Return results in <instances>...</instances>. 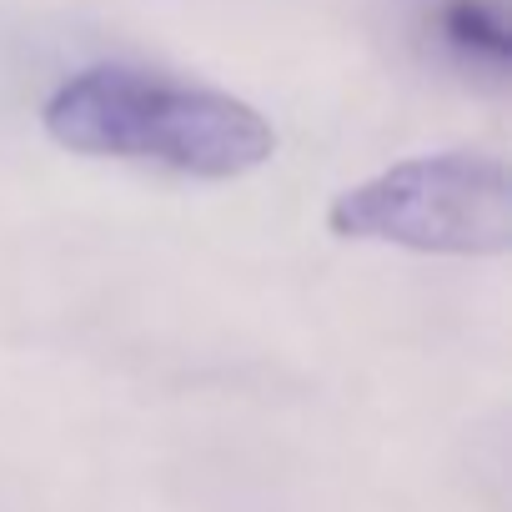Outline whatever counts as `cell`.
Here are the masks:
<instances>
[{
	"mask_svg": "<svg viewBox=\"0 0 512 512\" xmlns=\"http://www.w3.org/2000/svg\"><path fill=\"white\" fill-rule=\"evenodd\" d=\"M332 236L402 246L417 256H502L512 246V176L487 151L407 156L327 211Z\"/></svg>",
	"mask_w": 512,
	"mask_h": 512,
	"instance_id": "2",
	"label": "cell"
},
{
	"mask_svg": "<svg viewBox=\"0 0 512 512\" xmlns=\"http://www.w3.org/2000/svg\"><path fill=\"white\" fill-rule=\"evenodd\" d=\"M41 126L76 156L196 181H236L277 156V131L251 101L131 61H96L66 76L46 96Z\"/></svg>",
	"mask_w": 512,
	"mask_h": 512,
	"instance_id": "1",
	"label": "cell"
},
{
	"mask_svg": "<svg viewBox=\"0 0 512 512\" xmlns=\"http://www.w3.org/2000/svg\"><path fill=\"white\" fill-rule=\"evenodd\" d=\"M427 51L477 91H507L512 71V11L507 0H427L417 21Z\"/></svg>",
	"mask_w": 512,
	"mask_h": 512,
	"instance_id": "3",
	"label": "cell"
}]
</instances>
